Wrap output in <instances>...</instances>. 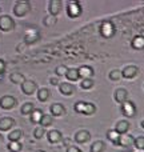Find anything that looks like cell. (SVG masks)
<instances>
[{"mask_svg": "<svg viewBox=\"0 0 144 152\" xmlns=\"http://www.w3.org/2000/svg\"><path fill=\"white\" fill-rule=\"evenodd\" d=\"M31 3L27 1V0H19L15 3V7H13V15L18 16V18H23V16L28 15L31 12Z\"/></svg>", "mask_w": 144, "mask_h": 152, "instance_id": "obj_1", "label": "cell"}, {"mask_svg": "<svg viewBox=\"0 0 144 152\" xmlns=\"http://www.w3.org/2000/svg\"><path fill=\"white\" fill-rule=\"evenodd\" d=\"M75 111L77 113H81V115L89 116L96 112V107H95V104L88 103V102H77L75 104Z\"/></svg>", "mask_w": 144, "mask_h": 152, "instance_id": "obj_2", "label": "cell"}, {"mask_svg": "<svg viewBox=\"0 0 144 152\" xmlns=\"http://www.w3.org/2000/svg\"><path fill=\"white\" fill-rule=\"evenodd\" d=\"M15 28V20L10 15H1L0 16V31L10 32Z\"/></svg>", "mask_w": 144, "mask_h": 152, "instance_id": "obj_3", "label": "cell"}, {"mask_svg": "<svg viewBox=\"0 0 144 152\" xmlns=\"http://www.w3.org/2000/svg\"><path fill=\"white\" fill-rule=\"evenodd\" d=\"M16 104H18V100L15 96L4 95L0 97V108H3V110H12L13 107H16Z\"/></svg>", "mask_w": 144, "mask_h": 152, "instance_id": "obj_4", "label": "cell"}, {"mask_svg": "<svg viewBox=\"0 0 144 152\" xmlns=\"http://www.w3.org/2000/svg\"><path fill=\"white\" fill-rule=\"evenodd\" d=\"M66 10H67V15L73 19V18H77L81 13V5L77 1H68Z\"/></svg>", "mask_w": 144, "mask_h": 152, "instance_id": "obj_5", "label": "cell"}, {"mask_svg": "<svg viewBox=\"0 0 144 152\" xmlns=\"http://www.w3.org/2000/svg\"><path fill=\"white\" fill-rule=\"evenodd\" d=\"M40 31L37 28H31L28 29V31L26 32V35H24V43L26 44H34V43H36L37 40L40 39Z\"/></svg>", "mask_w": 144, "mask_h": 152, "instance_id": "obj_6", "label": "cell"}, {"mask_svg": "<svg viewBox=\"0 0 144 152\" xmlns=\"http://www.w3.org/2000/svg\"><path fill=\"white\" fill-rule=\"evenodd\" d=\"M63 10V1L61 0H50L48 1V12L51 16H58Z\"/></svg>", "mask_w": 144, "mask_h": 152, "instance_id": "obj_7", "label": "cell"}, {"mask_svg": "<svg viewBox=\"0 0 144 152\" xmlns=\"http://www.w3.org/2000/svg\"><path fill=\"white\" fill-rule=\"evenodd\" d=\"M120 111L124 116H127V118H132V116L136 113V105H135L134 102L128 100V102H126L124 104H121Z\"/></svg>", "mask_w": 144, "mask_h": 152, "instance_id": "obj_8", "label": "cell"}, {"mask_svg": "<svg viewBox=\"0 0 144 152\" xmlns=\"http://www.w3.org/2000/svg\"><path fill=\"white\" fill-rule=\"evenodd\" d=\"M20 87H21L23 94L27 95V96H31V95H34L37 91V86L34 80H26Z\"/></svg>", "mask_w": 144, "mask_h": 152, "instance_id": "obj_9", "label": "cell"}, {"mask_svg": "<svg viewBox=\"0 0 144 152\" xmlns=\"http://www.w3.org/2000/svg\"><path fill=\"white\" fill-rule=\"evenodd\" d=\"M47 139L51 144H58L63 139V134L59 129H51V131L47 132Z\"/></svg>", "mask_w": 144, "mask_h": 152, "instance_id": "obj_10", "label": "cell"}, {"mask_svg": "<svg viewBox=\"0 0 144 152\" xmlns=\"http://www.w3.org/2000/svg\"><path fill=\"white\" fill-rule=\"evenodd\" d=\"M113 32H115V27L111 21H104L100 27V34L104 37H111L113 35Z\"/></svg>", "mask_w": 144, "mask_h": 152, "instance_id": "obj_11", "label": "cell"}, {"mask_svg": "<svg viewBox=\"0 0 144 152\" xmlns=\"http://www.w3.org/2000/svg\"><path fill=\"white\" fill-rule=\"evenodd\" d=\"M50 112L52 113V116H55V118H59V116H63L66 115V107H64L63 104H60V103H53V104H51L50 107Z\"/></svg>", "mask_w": 144, "mask_h": 152, "instance_id": "obj_12", "label": "cell"}, {"mask_svg": "<svg viewBox=\"0 0 144 152\" xmlns=\"http://www.w3.org/2000/svg\"><path fill=\"white\" fill-rule=\"evenodd\" d=\"M89 139H91V134H89V131H87V129H80V131H77L75 134V142L79 143V144H84V143H87Z\"/></svg>", "mask_w": 144, "mask_h": 152, "instance_id": "obj_13", "label": "cell"}, {"mask_svg": "<svg viewBox=\"0 0 144 152\" xmlns=\"http://www.w3.org/2000/svg\"><path fill=\"white\" fill-rule=\"evenodd\" d=\"M75 86H73L72 83H67V81H64V83H60V86H59V91H60L61 95H64V96H71V95L75 92Z\"/></svg>", "mask_w": 144, "mask_h": 152, "instance_id": "obj_14", "label": "cell"}, {"mask_svg": "<svg viewBox=\"0 0 144 152\" xmlns=\"http://www.w3.org/2000/svg\"><path fill=\"white\" fill-rule=\"evenodd\" d=\"M15 124H16L15 119H12V118H1L0 119V131H3V132L10 131Z\"/></svg>", "mask_w": 144, "mask_h": 152, "instance_id": "obj_15", "label": "cell"}, {"mask_svg": "<svg viewBox=\"0 0 144 152\" xmlns=\"http://www.w3.org/2000/svg\"><path fill=\"white\" fill-rule=\"evenodd\" d=\"M113 97H115V100L118 103H120V104H124L126 102H128V92H127L126 89H123V88L116 89L115 94H113Z\"/></svg>", "mask_w": 144, "mask_h": 152, "instance_id": "obj_16", "label": "cell"}, {"mask_svg": "<svg viewBox=\"0 0 144 152\" xmlns=\"http://www.w3.org/2000/svg\"><path fill=\"white\" fill-rule=\"evenodd\" d=\"M77 69H79L81 80H83V79H92V76H94V68L89 66H81V67H79Z\"/></svg>", "mask_w": 144, "mask_h": 152, "instance_id": "obj_17", "label": "cell"}, {"mask_svg": "<svg viewBox=\"0 0 144 152\" xmlns=\"http://www.w3.org/2000/svg\"><path fill=\"white\" fill-rule=\"evenodd\" d=\"M137 67H135V66H127L126 68L121 71V76H123L124 79H132V77H135V76L137 75Z\"/></svg>", "mask_w": 144, "mask_h": 152, "instance_id": "obj_18", "label": "cell"}, {"mask_svg": "<svg viewBox=\"0 0 144 152\" xmlns=\"http://www.w3.org/2000/svg\"><path fill=\"white\" fill-rule=\"evenodd\" d=\"M135 139L131 136V135H120V139H119L118 145H121V147H129V145H134Z\"/></svg>", "mask_w": 144, "mask_h": 152, "instance_id": "obj_19", "label": "cell"}, {"mask_svg": "<svg viewBox=\"0 0 144 152\" xmlns=\"http://www.w3.org/2000/svg\"><path fill=\"white\" fill-rule=\"evenodd\" d=\"M129 129V123L127 120H120L118 121V124L115 126V131L118 132L119 135H124L127 134V131Z\"/></svg>", "mask_w": 144, "mask_h": 152, "instance_id": "obj_20", "label": "cell"}, {"mask_svg": "<svg viewBox=\"0 0 144 152\" xmlns=\"http://www.w3.org/2000/svg\"><path fill=\"white\" fill-rule=\"evenodd\" d=\"M10 80L12 81L13 84H23L24 81H26V76H24L21 72H12V74L10 75Z\"/></svg>", "mask_w": 144, "mask_h": 152, "instance_id": "obj_21", "label": "cell"}, {"mask_svg": "<svg viewBox=\"0 0 144 152\" xmlns=\"http://www.w3.org/2000/svg\"><path fill=\"white\" fill-rule=\"evenodd\" d=\"M43 115H44V112H43L42 110H35L34 112L31 113V116H29V120H31V123L34 124H40V121H42V118Z\"/></svg>", "mask_w": 144, "mask_h": 152, "instance_id": "obj_22", "label": "cell"}, {"mask_svg": "<svg viewBox=\"0 0 144 152\" xmlns=\"http://www.w3.org/2000/svg\"><path fill=\"white\" fill-rule=\"evenodd\" d=\"M50 96H51V92H50V89L48 88L37 89V100H39V102H42V103L47 102V100L50 99Z\"/></svg>", "mask_w": 144, "mask_h": 152, "instance_id": "obj_23", "label": "cell"}, {"mask_svg": "<svg viewBox=\"0 0 144 152\" xmlns=\"http://www.w3.org/2000/svg\"><path fill=\"white\" fill-rule=\"evenodd\" d=\"M66 77H67V80H69V81H77L79 79H80L79 69L77 68H68Z\"/></svg>", "mask_w": 144, "mask_h": 152, "instance_id": "obj_24", "label": "cell"}, {"mask_svg": "<svg viewBox=\"0 0 144 152\" xmlns=\"http://www.w3.org/2000/svg\"><path fill=\"white\" fill-rule=\"evenodd\" d=\"M36 110L35 108V105H34V103H31V102H27V103H24L23 105H21V108H20V112H21V115H31L34 111Z\"/></svg>", "mask_w": 144, "mask_h": 152, "instance_id": "obj_25", "label": "cell"}, {"mask_svg": "<svg viewBox=\"0 0 144 152\" xmlns=\"http://www.w3.org/2000/svg\"><path fill=\"white\" fill-rule=\"evenodd\" d=\"M131 45L135 50H143L144 48V36H135L131 42Z\"/></svg>", "mask_w": 144, "mask_h": 152, "instance_id": "obj_26", "label": "cell"}, {"mask_svg": "<svg viewBox=\"0 0 144 152\" xmlns=\"http://www.w3.org/2000/svg\"><path fill=\"white\" fill-rule=\"evenodd\" d=\"M21 137H23V131L21 129H13L8 135V140L10 142H20Z\"/></svg>", "mask_w": 144, "mask_h": 152, "instance_id": "obj_27", "label": "cell"}, {"mask_svg": "<svg viewBox=\"0 0 144 152\" xmlns=\"http://www.w3.org/2000/svg\"><path fill=\"white\" fill-rule=\"evenodd\" d=\"M105 150V144L102 140H97V142H94L91 144V148H89V152H103Z\"/></svg>", "mask_w": 144, "mask_h": 152, "instance_id": "obj_28", "label": "cell"}, {"mask_svg": "<svg viewBox=\"0 0 144 152\" xmlns=\"http://www.w3.org/2000/svg\"><path fill=\"white\" fill-rule=\"evenodd\" d=\"M53 124V116L50 115V113H44L42 118V121H40V127L45 128V127H50Z\"/></svg>", "mask_w": 144, "mask_h": 152, "instance_id": "obj_29", "label": "cell"}, {"mask_svg": "<svg viewBox=\"0 0 144 152\" xmlns=\"http://www.w3.org/2000/svg\"><path fill=\"white\" fill-rule=\"evenodd\" d=\"M7 148L10 152H20L23 150V144H21L20 142H10Z\"/></svg>", "mask_w": 144, "mask_h": 152, "instance_id": "obj_30", "label": "cell"}, {"mask_svg": "<svg viewBox=\"0 0 144 152\" xmlns=\"http://www.w3.org/2000/svg\"><path fill=\"white\" fill-rule=\"evenodd\" d=\"M107 137L113 143V144H118L119 139H120V135H119L118 132L115 131V129H110V131L107 132Z\"/></svg>", "mask_w": 144, "mask_h": 152, "instance_id": "obj_31", "label": "cell"}, {"mask_svg": "<svg viewBox=\"0 0 144 152\" xmlns=\"http://www.w3.org/2000/svg\"><path fill=\"white\" fill-rule=\"evenodd\" d=\"M56 23H58V18H55V16L48 15L43 19V24H44L45 27H52V26H55Z\"/></svg>", "mask_w": 144, "mask_h": 152, "instance_id": "obj_32", "label": "cell"}, {"mask_svg": "<svg viewBox=\"0 0 144 152\" xmlns=\"http://www.w3.org/2000/svg\"><path fill=\"white\" fill-rule=\"evenodd\" d=\"M95 81L92 80V79H83V80L80 81V87L83 89H91L92 87H94Z\"/></svg>", "mask_w": 144, "mask_h": 152, "instance_id": "obj_33", "label": "cell"}, {"mask_svg": "<svg viewBox=\"0 0 144 152\" xmlns=\"http://www.w3.org/2000/svg\"><path fill=\"white\" fill-rule=\"evenodd\" d=\"M45 135V131H44V128L43 127H36L35 128V131H34V136H35V139H42L43 136Z\"/></svg>", "mask_w": 144, "mask_h": 152, "instance_id": "obj_34", "label": "cell"}, {"mask_svg": "<svg viewBox=\"0 0 144 152\" xmlns=\"http://www.w3.org/2000/svg\"><path fill=\"white\" fill-rule=\"evenodd\" d=\"M120 77H121V72L119 71V69H112V71L110 72V79L111 80L118 81Z\"/></svg>", "mask_w": 144, "mask_h": 152, "instance_id": "obj_35", "label": "cell"}, {"mask_svg": "<svg viewBox=\"0 0 144 152\" xmlns=\"http://www.w3.org/2000/svg\"><path fill=\"white\" fill-rule=\"evenodd\" d=\"M134 145L137 148V150H144V136H139L135 139Z\"/></svg>", "mask_w": 144, "mask_h": 152, "instance_id": "obj_36", "label": "cell"}, {"mask_svg": "<svg viewBox=\"0 0 144 152\" xmlns=\"http://www.w3.org/2000/svg\"><path fill=\"white\" fill-rule=\"evenodd\" d=\"M67 71H68V68H67L66 66H58L55 69L56 75L58 76H66L67 75Z\"/></svg>", "mask_w": 144, "mask_h": 152, "instance_id": "obj_37", "label": "cell"}, {"mask_svg": "<svg viewBox=\"0 0 144 152\" xmlns=\"http://www.w3.org/2000/svg\"><path fill=\"white\" fill-rule=\"evenodd\" d=\"M5 67H7L5 61L3 60V59H0V79H1V75L5 72Z\"/></svg>", "mask_w": 144, "mask_h": 152, "instance_id": "obj_38", "label": "cell"}, {"mask_svg": "<svg viewBox=\"0 0 144 152\" xmlns=\"http://www.w3.org/2000/svg\"><path fill=\"white\" fill-rule=\"evenodd\" d=\"M67 152H81V150L79 147H76V145H69L67 148Z\"/></svg>", "mask_w": 144, "mask_h": 152, "instance_id": "obj_39", "label": "cell"}, {"mask_svg": "<svg viewBox=\"0 0 144 152\" xmlns=\"http://www.w3.org/2000/svg\"><path fill=\"white\" fill-rule=\"evenodd\" d=\"M50 84H52V86H60L58 77H50Z\"/></svg>", "mask_w": 144, "mask_h": 152, "instance_id": "obj_40", "label": "cell"}, {"mask_svg": "<svg viewBox=\"0 0 144 152\" xmlns=\"http://www.w3.org/2000/svg\"><path fill=\"white\" fill-rule=\"evenodd\" d=\"M142 127H143V128H144V120L142 121Z\"/></svg>", "mask_w": 144, "mask_h": 152, "instance_id": "obj_41", "label": "cell"}, {"mask_svg": "<svg viewBox=\"0 0 144 152\" xmlns=\"http://www.w3.org/2000/svg\"><path fill=\"white\" fill-rule=\"evenodd\" d=\"M36 152H45V151H43V150H39V151H36Z\"/></svg>", "mask_w": 144, "mask_h": 152, "instance_id": "obj_42", "label": "cell"}, {"mask_svg": "<svg viewBox=\"0 0 144 152\" xmlns=\"http://www.w3.org/2000/svg\"><path fill=\"white\" fill-rule=\"evenodd\" d=\"M0 142H1V135H0Z\"/></svg>", "mask_w": 144, "mask_h": 152, "instance_id": "obj_43", "label": "cell"}, {"mask_svg": "<svg viewBox=\"0 0 144 152\" xmlns=\"http://www.w3.org/2000/svg\"><path fill=\"white\" fill-rule=\"evenodd\" d=\"M0 12H1V7H0Z\"/></svg>", "mask_w": 144, "mask_h": 152, "instance_id": "obj_44", "label": "cell"}]
</instances>
